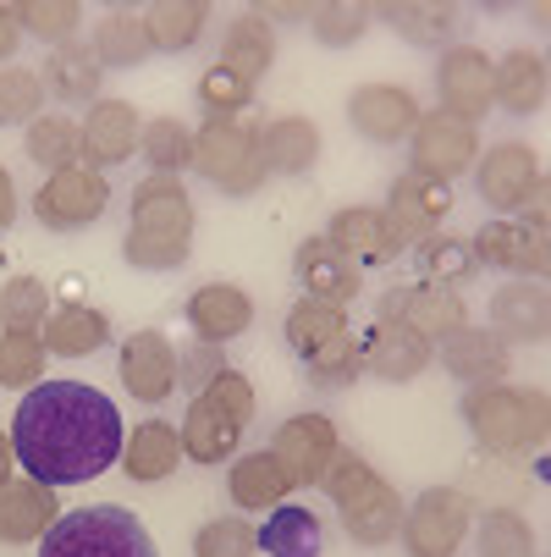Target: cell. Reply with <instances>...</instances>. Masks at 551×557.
<instances>
[{"mask_svg": "<svg viewBox=\"0 0 551 557\" xmlns=\"http://www.w3.org/2000/svg\"><path fill=\"white\" fill-rule=\"evenodd\" d=\"M12 453L50 492L95 481L122 458V414L89 381H39L12 414Z\"/></svg>", "mask_w": 551, "mask_h": 557, "instance_id": "cell-1", "label": "cell"}, {"mask_svg": "<svg viewBox=\"0 0 551 557\" xmlns=\"http://www.w3.org/2000/svg\"><path fill=\"white\" fill-rule=\"evenodd\" d=\"M193 249V199L183 177L149 172L133 188V221L122 237V255L133 271H177Z\"/></svg>", "mask_w": 551, "mask_h": 557, "instance_id": "cell-2", "label": "cell"}, {"mask_svg": "<svg viewBox=\"0 0 551 557\" xmlns=\"http://www.w3.org/2000/svg\"><path fill=\"white\" fill-rule=\"evenodd\" d=\"M249 420H254V386H249V375L231 370V364L215 370V381L204 392H193V404H188V414L177 425L183 458H193V463H226L231 453H238Z\"/></svg>", "mask_w": 551, "mask_h": 557, "instance_id": "cell-3", "label": "cell"}, {"mask_svg": "<svg viewBox=\"0 0 551 557\" xmlns=\"http://www.w3.org/2000/svg\"><path fill=\"white\" fill-rule=\"evenodd\" d=\"M321 486H326V497L337 503V513H342V524H348V535H353L359 546L398 541L403 497H398V486H386L380 474L370 469V458L337 447V458H331L326 474H321Z\"/></svg>", "mask_w": 551, "mask_h": 557, "instance_id": "cell-4", "label": "cell"}, {"mask_svg": "<svg viewBox=\"0 0 551 557\" xmlns=\"http://www.w3.org/2000/svg\"><path fill=\"white\" fill-rule=\"evenodd\" d=\"M39 557H161L143 530L138 513L122 503H95V508H72L45 530Z\"/></svg>", "mask_w": 551, "mask_h": 557, "instance_id": "cell-5", "label": "cell"}, {"mask_svg": "<svg viewBox=\"0 0 551 557\" xmlns=\"http://www.w3.org/2000/svg\"><path fill=\"white\" fill-rule=\"evenodd\" d=\"M193 172L221 188L226 199H249L265 188V149H260V127L243 116H210L193 133Z\"/></svg>", "mask_w": 551, "mask_h": 557, "instance_id": "cell-6", "label": "cell"}, {"mask_svg": "<svg viewBox=\"0 0 551 557\" xmlns=\"http://www.w3.org/2000/svg\"><path fill=\"white\" fill-rule=\"evenodd\" d=\"M463 420H468V431L480 436V447H491V453H524V447H540L546 442L551 404H546L540 386H529V392H518V386H468Z\"/></svg>", "mask_w": 551, "mask_h": 557, "instance_id": "cell-7", "label": "cell"}, {"mask_svg": "<svg viewBox=\"0 0 551 557\" xmlns=\"http://www.w3.org/2000/svg\"><path fill=\"white\" fill-rule=\"evenodd\" d=\"M468 524H475V503H468V492L458 486H430L419 492L409 508H403V552L409 557H458Z\"/></svg>", "mask_w": 551, "mask_h": 557, "instance_id": "cell-8", "label": "cell"}, {"mask_svg": "<svg viewBox=\"0 0 551 557\" xmlns=\"http://www.w3.org/2000/svg\"><path fill=\"white\" fill-rule=\"evenodd\" d=\"M409 161H414L409 172L436 177V183H452V177H463L468 166L480 161V133L468 127V122H458V116H447V111H430L409 133Z\"/></svg>", "mask_w": 551, "mask_h": 557, "instance_id": "cell-9", "label": "cell"}, {"mask_svg": "<svg viewBox=\"0 0 551 557\" xmlns=\"http://www.w3.org/2000/svg\"><path fill=\"white\" fill-rule=\"evenodd\" d=\"M111 205V183L105 172L95 166H66V172H50L39 199H34V215L50 226V232H77V226H95Z\"/></svg>", "mask_w": 551, "mask_h": 557, "instance_id": "cell-10", "label": "cell"}, {"mask_svg": "<svg viewBox=\"0 0 551 557\" xmlns=\"http://www.w3.org/2000/svg\"><path fill=\"white\" fill-rule=\"evenodd\" d=\"M436 95L447 116L480 127V116L491 111V55L480 45H447L436 66Z\"/></svg>", "mask_w": 551, "mask_h": 557, "instance_id": "cell-11", "label": "cell"}, {"mask_svg": "<svg viewBox=\"0 0 551 557\" xmlns=\"http://www.w3.org/2000/svg\"><path fill=\"white\" fill-rule=\"evenodd\" d=\"M380 321H398V326H409L414 337H425L436 348L458 326H468V304L452 287H425V282L419 287H391L380 298Z\"/></svg>", "mask_w": 551, "mask_h": 557, "instance_id": "cell-12", "label": "cell"}, {"mask_svg": "<svg viewBox=\"0 0 551 557\" xmlns=\"http://www.w3.org/2000/svg\"><path fill=\"white\" fill-rule=\"evenodd\" d=\"M419 100L403 84H364L348 95V122L353 133H364L370 144H403L419 127Z\"/></svg>", "mask_w": 551, "mask_h": 557, "instance_id": "cell-13", "label": "cell"}, {"mask_svg": "<svg viewBox=\"0 0 551 557\" xmlns=\"http://www.w3.org/2000/svg\"><path fill=\"white\" fill-rule=\"evenodd\" d=\"M337 447L342 442H337V425L326 414H292V420L276 425V442H271L281 469L292 474V486H321V474L337 458Z\"/></svg>", "mask_w": 551, "mask_h": 557, "instance_id": "cell-14", "label": "cell"}, {"mask_svg": "<svg viewBox=\"0 0 551 557\" xmlns=\"http://www.w3.org/2000/svg\"><path fill=\"white\" fill-rule=\"evenodd\" d=\"M480 265H497V271H513L518 282H540L546 265H551V249H546V232H529L524 221H486L475 237H468Z\"/></svg>", "mask_w": 551, "mask_h": 557, "instance_id": "cell-15", "label": "cell"}, {"mask_svg": "<svg viewBox=\"0 0 551 557\" xmlns=\"http://www.w3.org/2000/svg\"><path fill=\"white\" fill-rule=\"evenodd\" d=\"M540 177H546L540 172V154L529 144H513V138L508 144H491L480 161H475V188H480V199L491 210H518Z\"/></svg>", "mask_w": 551, "mask_h": 557, "instance_id": "cell-16", "label": "cell"}, {"mask_svg": "<svg viewBox=\"0 0 551 557\" xmlns=\"http://www.w3.org/2000/svg\"><path fill=\"white\" fill-rule=\"evenodd\" d=\"M326 244H331V249H342L353 265H386V260L409 255V237H403L398 226H391V215H386V210H359V205L331 215Z\"/></svg>", "mask_w": 551, "mask_h": 557, "instance_id": "cell-17", "label": "cell"}, {"mask_svg": "<svg viewBox=\"0 0 551 557\" xmlns=\"http://www.w3.org/2000/svg\"><path fill=\"white\" fill-rule=\"evenodd\" d=\"M447 210H452V183H436V177H419V172H398L391 188H386V215H391V226H398L409 244L441 232Z\"/></svg>", "mask_w": 551, "mask_h": 557, "instance_id": "cell-18", "label": "cell"}, {"mask_svg": "<svg viewBox=\"0 0 551 557\" xmlns=\"http://www.w3.org/2000/svg\"><path fill=\"white\" fill-rule=\"evenodd\" d=\"M359 359L375 381H419L436 364V348L425 337H414L409 326H398V321H375L359 337Z\"/></svg>", "mask_w": 551, "mask_h": 557, "instance_id": "cell-19", "label": "cell"}, {"mask_svg": "<svg viewBox=\"0 0 551 557\" xmlns=\"http://www.w3.org/2000/svg\"><path fill=\"white\" fill-rule=\"evenodd\" d=\"M292 271H298L303 298H321V304H337V309H348L364 287V271L342 249H331L326 237H303L298 255H292Z\"/></svg>", "mask_w": 551, "mask_h": 557, "instance_id": "cell-20", "label": "cell"}, {"mask_svg": "<svg viewBox=\"0 0 551 557\" xmlns=\"http://www.w3.org/2000/svg\"><path fill=\"white\" fill-rule=\"evenodd\" d=\"M122 381L138 404H166L177 392V348L161 332H133L122 343Z\"/></svg>", "mask_w": 551, "mask_h": 557, "instance_id": "cell-21", "label": "cell"}, {"mask_svg": "<svg viewBox=\"0 0 551 557\" xmlns=\"http://www.w3.org/2000/svg\"><path fill=\"white\" fill-rule=\"evenodd\" d=\"M508 364H513V348L486 326H458L441 343V370L452 381H468V386H502Z\"/></svg>", "mask_w": 551, "mask_h": 557, "instance_id": "cell-22", "label": "cell"}, {"mask_svg": "<svg viewBox=\"0 0 551 557\" xmlns=\"http://www.w3.org/2000/svg\"><path fill=\"white\" fill-rule=\"evenodd\" d=\"M491 332L502 343H546L551 337V293L546 282H508L491 293Z\"/></svg>", "mask_w": 551, "mask_h": 557, "instance_id": "cell-23", "label": "cell"}, {"mask_svg": "<svg viewBox=\"0 0 551 557\" xmlns=\"http://www.w3.org/2000/svg\"><path fill=\"white\" fill-rule=\"evenodd\" d=\"M188 326L199 343H231V337H243L254 326V304L243 287H231V282H204L193 298H188Z\"/></svg>", "mask_w": 551, "mask_h": 557, "instance_id": "cell-24", "label": "cell"}, {"mask_svg": "<svg viewBox=\"0 0 551 557\" xmlns=\"http://www.w3.org/2000/svg\"><path fill=\"white\" fill-rule=\"evenodd\" d=\"M546 95H551V72L540 50H508L502 61H491V106L513 116H535Z\"/></svg>", "mask_w": 551, "mask_h": 557, "instance_id": "cell-25", "label": "cell"}, {"mask_svg": "<svg viewBox=\"0 0 551 557\" xmlns=\"http://www.w3.org/2000/svg\"><path fill=\"white\" fill-rule=\"evenodd\" d=\"M138 133H143V122H138V111L127 100H95L89 106V122H84V161L95 172L133 161Z\"/></svg>", "mask_w": 551, "mask_h": 557, "instance_id": "cell-26", "label": "cell"}, {"mask_svg": "<svg viewBox=\"0 0 551 557\" xmlns=\"http://www.w3.org/2000/svg\"><path fill=\"white\" fill-rule=\"evenodd\" d=\"M226 486H231V503L249 508V513H271L292 497V474L281 469V458L271 447H254L243 458H231V474H226Z\"/></svg>", "mask_w": 551, "mask_h": 557, "instance_id": "cell-27", "label": "cell"}, {"mask_svg": "<svg viewBox=\"0 0 551 557\" xmlns=\"http://www.w3.org/2000/svg\"><path fill=\"white\" fill-rule=\"evenodd\" d=\"M61 519L55 508V492L39 486V481H12L0 492V546H28V541H45V530Z\"/></svg>", "mask_w": 551, "mask_h": 557, "instance_id": "cell-28", "label": "cell"}, {"mask_svg": "<svg viewBox=\"0 0 551 557\" xmlns=\"http://www.w3.org/2000/svg\"><path fill=\"white\" fill-rule=\"evenodd\" d=\"M100 61H95V50L84 45V39H72V45H55L50 55H45V66H39V84L55 95V100H66V106H95L100 100Z\"/></svg>", "mask_w": 551, "mask_h": 557, "instance_id": "cell-29", "label": "cell"}, {"mask_svg": "<svg viewBox=\"0 0 551 557\" xmlns=\"http://www.w3.org/2000/svg\"><path fill=\"white\" fill-rule=\"evenodd\" d=\"M122 463L133 481L154 486V481H166V474H177L183 463V436L172 420H143L133 425V442H122Z\"/></svg>", "mask_w": 551, "mask_h": 557, "instance_id": "cell-30", "label": "cell"}, {"mask_svg": "<svg viewBox=\"0 0 551 557\" xmlns=\"http://www.w3.org/2000/svg\"><path fill=\"white\" fill-rule=\"evenodd\" d=\"M39 332H45V354L84 359V354H95V348L111 343V314L105 309H89V304H61V309H50V321Z\"/></svg>", "mask_w": 551, "mask_h": 557, "instance_id": "cell-31", "label": "cell"}, {"mask_svg": "<svg viewBox=\"0 0 551 557\" xmlns=\"http://www.w3.org/2000/svg\"><path fill=\"white\" fill-rule=\"evenodd\" d=\"M260 149H265V172L298 177L321 161V127L309 116H276L271 127H260Z\"/></svg>", "mask_w": 551, "mask_h": 557, "instance_id": "cell-32", "label": "cell"}, {"mask_svg": "<svg viewBox=\"0 0 551 557\" xmlns=\"http://www.w3.org/2000/svg\"><path fill=\"white\" fill-rule=\"evenodd\" d=\"M143 28H149V50H193L210 28V7L204 0H154V7L143 12Z\"/></svg>", "mask_w": 551, "mask_h": 557, "instance_id": "cell-33", "label": "cell"}, {"mask_svg": "<svg viewBox=\"0 0 551 557\" xmlns=\"http://www.w3.org/2000/svg\"><path fill=\"white\" fill-rule=\"evenodd\" d=\"M375 17L398 34V39L425 45V50L447 45L452 28H458V7H441V0H391V7H380Z\"/></svg>", "mask_w": 551, "mask_h": 557, "instance_id": "cell-34", "label": "cell"}, {"mask_svg": "<svg viewBox=\"0 0 551 557\" xmlns=\"http://www.w3.org/2000/svg\"><path fill=\"white\" fill-rule=\"evenodd\" d=\"M260 546H265V557H321V546H326L321 513H309L303 503L271 508V519L260 530Z\"/></svg>", "mask_w": 551, "mask_h": 557, "instance_id": "cell-35", "label": "cell"}, {"mask_svg": "<svg viewBox=\"0 0 551 557\" xmlns=\"http://www.w3.org/2000/svg\"><path fill=\"white\" fill-rule=\"evenodd\" d=\"M414 265H419L425 287H463L468 276L480 271L475 249H468V237H458V232H430V237H419V244H414Z\"/></svg>", "mask_w": 551, "mask_h": 557, "instance_id": "cell-36", "label": "cell"}, {"mask_svg": "<svg viewBox=\"0 0 551 557\" xmlns=\"http://www.w3.org/2000/svg\"><path fill=\"white\" fill-rule=\"evenodd\" d=\"M271 61H276V34H271V23H265L260 12H249V17H238V23L226 28V39H221V66H231L238 77L260 84V72H271Z\"/></svg>", "mask_w": 551, "mask_h": 557, "instance_id": "cell-37", "label": "cell"}, {"mask_svg": "<svg viewBox=\"0 0 551 557\" xmlns=\"http://www.w3.org/2000/svg\"><path fill=\"white\" fill-rule=\"evenodd\" d=\"M28 161L50 166V172H66V166H84V122H72L61 111L39 116L28 127Z\"/></svg>", "mask_w": 551, "mask_h": 557, "instance_id": "cell-38", "label": "cell"}, {"mask_svg": "<svg viewBox=\"0 0 551 557\" xmlns=\"http://www.w3.org/2000/svg\"><path fill=\"white\" fill-rule=\"evenodd\" d=\"M342 332H348V309H337V304L298 298V304L287 309V348H292L298 359H309L314 348H326V343L342 337Z\"/></svg>", "mask_w": 551, "mask_h": 557, "instance_id": "cell-39", "label": "cell"}, {"mask_svg": "<svg viewBox=\"0 0 551 557\" xmlns=\"http://www.w3.org/2000/svg\"><path fill=\"white\" fill-rule=\"evenodd\" d=\"M138 149H143L149 172H161V177H183V172H193V133H188L177 116H154V122H143Z\"/></svg>", "mask_w": 551, "mask_h": 557, "instance_id": "cell-40", "label": "cell"}, {"mask_svg": "<svg viewBox=\"0 0 551 557\" xmlns=\"http://www.w3.org/2000/svg\"><path fill=\"white\" fill-rule=\"evenodd\" d=\"M149 55V28H143V12H105L100 28H95V61L100 66H138Z\"/></svg>", "mask_w": 551, "mask_h": 557, "instance_id": "cell-41", "label": "cell"}, {"mask_svg": "<svg viewBox=\"0 0 551 557\" xmlns=\"http://www.w3.org/2000/svg\"><path fill=\"white\" fill-rule=\"evenodd\" d=\"M50 321V287L39 276H12L0 287V332H39Z\"/></svg>", "mask_w": 551, "mask_h": 557, "instance_id": "cell-42", "label": "cell"}, {"mask_svg": "<svg viewBox=\"0 0 551 557\" xmlns=\"http://www.w3.org/2000/svg\"><path fill=\"white\" fill-rule=\"evenodd\" d=\"M17 23H23V34H34V39H45L55 50V45L77 39V28H84V7H77V0H23Z\"/></svg>", "mask_w": 551, "mask_h": 557, "instance_id": "cell-43", "label": "cell"}, {"mask_svg": "<svg viewBox=\"0 0 551 557\" xmlns=\"http://www.w3.org/2000/svg\"><path fill=\"white\" fill-rule=\"evenodd\" d=\"M45 111V84L34 66H0V127H34Z\"/></svg>", "mask_w": 551, "mask_h": 557, "instance_id": "cell-44", "label": "cell"}, {"mask_svg": "<svg viewBox=\"0 0 551 557\" xmlns=\"http://www.w3.org/2000/svg\"><path fill=\"white\" fill-rule=\"evenodd\" d=\"M480 557H540L535 552V530L513 513V508H491L480 519V541H475Z\"/></svg>", "mask_w": 551, "mask_h": 557, "instance_id": "cell-45", "label": "cell"}, {"mask_svg": "<svg viewBox=\"0 0 551 557\" xmlns=\"http://www.w3.org/2000/svg\"><path fill=\"white\" fill-rule=\"evenodd\" d=\"M39 381H45V337L7 332V337H0V386L34 392Z\"/></svg>", "mask_w": 551, "mask_h": 557, "instance_id": "cell-46", "label": "cell"}, {"mask_svg": "<svg viewBox=\"0 0 551 557\" xmlns=\"http://www.w3.org/2000/svg\"><path fill=\"white\" fill-rule=\"evenodd\" d=\"M199 106H204L210 116H243V111L254 106V84L215 61V66L199 72Z\"/></svg>", "mask_w": 551, "mask_h": 557, "instance_id": "cell-47", "label": "cell"}, {"mask_svg": "<svg viewBox=\"0 0 551 557\" xmlns=\"http://www.w3.org/2000/svg\"><path fill=\"white\" fill-rule=\"evenodd\" d=\"M370 23H375V12L370 7H353V0H331V7H309V34L321 39V45H353V39H364L370 34Z\"/></svg>", "mask_w": 551, "mask_h": 557, "instance_id": "cell-48", "label": "cell"}, {"mask_svg": "<svg viewBox=\"0 0 551 557\" xmlns=\"http://www.w3.org/2000/svg\"><path fill=\"white\" fill-rule=\"evenodd\" d=\"M303 370H309V381H314V386H348V381H359V375H364L359 337H353V332L331 337L326 348H314V354L303 359Z\"/></svg>", "mask_w": 551, "mask_h": 557, "instance_id": "cell-49", "label": "cell"}, {"mask_svg": "<svg viewBox=\"0 0 551 557\" xmlns=\"http://www.w3.org/2000/svg\"><path fill=\"white\" fill-rule=\"evenodd\" d=\"M260 552V530L249 519H210L193 535V557H254Z\"/></svg>", "mask_w": 551, "mask_h": 557, "instance_id": "cell-50", "label": "cell"}, {"mask_svg": "<svg viewBox=\"0 0 551 557\" xmlns=\"http://www.w3.org/2000/svg\"><path fill=\"white\" fill-rule=\"evenodd\" d=\"M215 370H226L215 343H193L188 354H177V386H193V392H204V386L215 381Z\"/></svg>", "mask_w": 551, "mask_h": 557, "instance_id": "cell-51", "label": "cell"}, {"mask_svg": "<svg viewBox=\"0 0 551 557\" xmlns=\"http://www.w3.org/2000/svg\"><path fill=\"white\" fill-rule=\"evenodd\" d=\"M518 210H524V215H529V221H524V226H529V232H546V215H551V183H546V177H540V183H535V188H529V199H524V205H518Z\"/></svg>", "mask_w": 551, "mask_h": 557, "instance_id": "cell-52", "label": "cell"}, {"mask_svg": "<svg viewBox=\"0 0 551 557\" xmlns=\"http://www.w3.org/2000/svg\"><path fill=\"white\" fill-rule=\"evenodd\" d=\"M17 45H23L17 7H7V0H0V61H12V55H17Z\"/></svg>", "mask_w": 551, "mask_h": 557, "instance_id": "cell-53", "label": "cell"}, {"mask_svg": "<svg viewBox=\"0 0 551 557\" xmlns=\"http://www.w3.org/2000/svg\"><path fill=\"white\" fill-rule=\"evenodd\" d=\"M17 221V183H12V172L0 166V232H7Z\"/></svg>", "mask_w": 551, "mask_h": 557, "instance_id": "cell-54", "label": "cell"}, {"mask_svg": "<svg viewBox=\"0 0 551 557\" xmlns=\"http://www.w3.org/2000/svg\"><path fill=\"white\" fill-rule=\"evenodd\" d=\"M265 23H309V7H260Z\"/></svg>", "mask_w": 551, "mask_h": 557, "instance_id": "cell-55", "label": "cell"}, {"mask_svg": "<svg viewBox=\"0 0 551 557\" xmlns=\"http://www.w3.org/2000/svg\"><path fill=\"white\" fill-rule=\"evenodd\" d=\"M12 474H17V453H12V436H0V492L12 486Z\"/></svg>", "mask_w": 551, "mask_h": 557, "instance_id": "cell-56", "label": "cell"}]
</instances>
